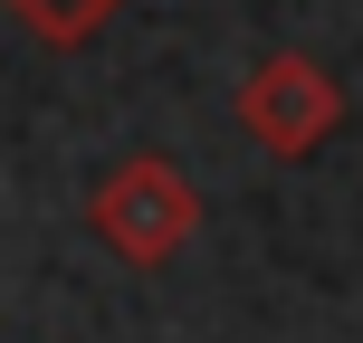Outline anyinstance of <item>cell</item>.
Here are the masks:
<instances>
[{
  "mask_svg": "<svg viewBox=\"0 0 363 343\" xmlns=\"http://www.w3.org/2000/svg\"><path fill=\"white\" fill-rule=\"evenodd\" d=\"M239 124H249L258 153H277V163H306L315 144H325L335 124H345V95H335V76L315 67L306 48H277L249 67V86H239Z\"/></svg>",
  "mask_w": 363,
  "mask_h": 343,
  "instance_id": "cell-2",
  "label": "cell"
},
{
  "mask_svg": "<svg viewBox=\"0 0 363 343\" xmlns=\"http://www.w3.org/2000/svg\"><path fill=\"white\" fill-rule=\"evenodd\" d=\"M0 10H10L29 38H48V48H77V38H96L125 0H0Z\"/></svg>",
  "mask_w": 363,
  "mask_h": 343,
  "instance_id": "cell-3",
  "label": "cell"
},
{
  "mask_svg": "<svg viewBox=\"0 0 363 343\" xmlns=\"http://www.w3.org/2000/svg\"><path fill=\"white\" fill-rule=\"evenodd\" d=\"M86 229L106 238L125 267H163V257L191 248V229H201V191H191V172H182V163H163V153H125V163L96 181Z\"/></svg>",
  "mask_w": 363,
  "mask_h": 343,
  "instance_id": "cell-1",
  "label": "cell"
}]
</instances>
